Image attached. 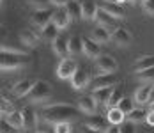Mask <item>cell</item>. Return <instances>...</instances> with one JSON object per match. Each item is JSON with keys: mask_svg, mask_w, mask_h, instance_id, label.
I'll use <instances>...</instances> for the list:
<instances>
[{"mask_svg": "<svg viewBox=\"0 0 154 133\" xmlns=\"http://www.w3.org/2000/svg\"><path fill=\"white\" fill-rule=\"evenodd\" d=\"M117 60L113 59L112 55H106V53H101L97 59H96V69L101 74H113L117 71Z\"/></svg>", "mask_w": 154, "mask_h": 133, "instance_id": "4", "label": "cell"}, {"mask_svg": "<svg viewBox=\"0 0 154 133\" xmlns=\"http://www.w3.org/2000/svg\"><path fill=\"white\" fill-rule=\"evenodd\" d=\"M82 52L91 59H97L101 55V46H99V43H96L92 37H83V50Z\"/></svg>", "mask_w": 154, "mask_h": 133, "instance_id": "12", "label": "cell"}, {"mask_svg": "<svg viewBox=\"0 0 154 133\" xmlns=\"http://www.w3.org/2000/svg\"><path fill=\"white\" fill-rule=\"evenodd\" d=\"M91 37H92L96 43H108L110 41V37H112V32L106 29V27H103V25H97L96 29L92 30V34H91Z\"/></svg>", "mask_w": 154, "mask_h": 133, "instance_id": "21", "label": "cell"}, {"mask_svg": "<svg viewBox=\"0 0 154 133\" xmlns=\"http://www.w3.org/2000/svg\"><path fill=\"white\" fill-rule=\"evenodd\" d=\"M80 5H82V14H83V20H94L96 11H97V5L94 4V0H82V2H80Z\"/></svg>", "mask_w": 154, "mask_h": 133, "instance_id": "24", "label": "cell"}, {"mask_svg": "<svg viewBox=\"0 0 154 133\" xmlns=\"http://www.w3.org/2000/svg\"><path fill=\"white\" fill-rule=\"evenodd\" d=\"M83 133H99V131H96V130H91V128L83 126Z\"/></svg>", "mask_w": 154, "mask_h": 133, "instance_id": "43", "label": "cell"}, {"mask_svg": "<svg viewBox=\"0 0 154 133\" xmlns=\"http://www.w3.org/2000/svg\"><path fill=\"white\" fill-rule=\"evenodd\" d=\"M117 108L122 112L124 116H128V114H129V112L135 108V105H133V100H129V98H122V100H121V103L117 105Z\"/></svg>", "mask_w": 154, "mask_h": 133, "instance_id": "32", "label": "cell"}, {"mask_svg": "<svg viewBox=\"0 0 154 133\" xmlns=\"http://www.w3.org/2000/svg\"><path fill=\"white\" fill-rule=\"evenodd\" d=\"M89 85V73L83 69V68H78L75 74L71 76V87L76 89V90H82Z\"/></svg>", "mask_w": 154, "mask_h": 133, "instance_id": "9", "label": "cell"}, {"mask_svg": "<svg viewBox=\"0 0 154 133\" xmlns=\"http://www.w3.org/2000/svg\"><path fill=\"white\" fill-rule=\"evenodd\" d=\"M67 2H69V0H51V4H53L57 9H59V7H66Z\"/></svg>", "mask_w": 154, "mask_h": 133, "instance_id": "41", "label": "cell"}, {"mask_svg": "<svg viewBox=\"0 0 154 133\" xmlns=\"http://www.w3.org/2000/svg\"><path fill=\"white\" fill-rule=\"evenodd\" d=\"M94 20L97 21V25H103V27H113V23H115V20L112 18V16L108 14L106 11L103 9V7H97V11H96V16H94Z\"/></svg>", "mask_w": 154, "mask_h": 133, "instance_id": "23", "label": "cell"}, {"mask_svg": "<svg viewBox=\"0 0 154 133\" xmlns=\"http://www.w3.org/2000/svg\"><path fill=\"white\" fill-rule=\"evenodd\" d=\"M115 2H117V4L121 5V4H124V2H126V0H115Z\"/></svg>", "mask_w": 154, "mask_h": 133, "instance_id": "46", "label": "cell"}, {"mask_svg": "<svg viewBox=\"0 0 154 133\" xmlns=\"http://www.w3.org/2000/svg\"><path fill=\"white\" fill-rule=\"evenodd\" d=\"M14 110V106H13V103L7 100V98H4V96H0V114H11Z\"/></svg>", "mask_w": 154, "mask_h": 133, "instance_id": "33", "label": "cell"}, {"mask_svg": "<svg viewBox=\"0 0 154 133\" xmlns=\"http://www.w3.org/2000/svg\"><path fill=\"white\" fill-rule=\"evenodd\" d=\"M37 80H32V78H25V80H20L18 84L13 85V94L18 96V98H23V96H27L29 92H30V89L34 87V84H35Z\"/></svg>", "mask_w": 154, "mask_h": 133, "instance_id": "14", "label": "cell"}, {"mask_svg": "<svg viewBox=\"0 0 154 133\" xmlns=\"http://www.w3.org/2000/svg\"><path fill=\"white\" fill-rule=\"evenodd\" d=\"M55 133H73L71 122H59V124H55Z\"/></svg>", "mask_w": 154, "mask_h": 133, "instance_id": "35", "label": "cell"}, {"mask_svg": "<svg viewBox=\"0 0 154 133\" xmlns=\"http://www.w3.org/2000/svg\"><path fill=\"white\" fill-rule=\"evenodd\" d=\"M105 133H121V126H117V124H110Z\"/></svg>", "mask_w": 154, "mask_h": 133, "instance_id": "40", "label": "cell"}, {"mask_svg": "<svg viewBox=\"0 0 154 133\" xmlns=\"http://www.w3.org/2000/svg\"><path fill=\"white\" fill-rule=\"evenodd\" d=\"M66 11H67V14L71 18V21H76V20H82L83 18V14H82V5H80L78 0H69L67 5H66Z\"/></svg>", "mask_w": 154, "mask_h": 133, "instance_id": "22", "label": "cell"}, {"mask_svg": "<svg viewBox=\"0 0 154 133\" xmlns=\"http://www.w3.org/2000/svg\"><path fill=\"white\" fill-rule=\"evenodd\" d=\"M112 39L119 46H128L133 41V34H131V30H128L126 27H115L113 32H112Z\"/></svg>", "mask_w": 154, "mask_h": 133, "instance_id": "7", "label": "cell"}, {"mask_svg": "<svg viewBox=\"0 0 154 133\" xmlns=\"http://www.w3.org/2000/svg\"><path fill=\"white\" fill-rule=\"evenodd\" d=\"M151 90H152V85H140L137 90H135V103L137 105H145L149 103V100H151Z\"/></svg>", "mask_w": 154, "mask_h": 133, "instance_id": "19", "label": "cell"}, {"mask_svg": "<svg viewBox=\"0 0 154 133\" xmlns=\"http://www.w3.org/2000/svg\"><path fill=\"white\" fill-rule=\"evenodd\" d=\"M149 103L154 105V84H152V90H151V100H149Z\"/></svg>", "mask_w": 154, "mask_h": 133, "instance_id": "44", "label": "cell"}, {"mask_svg": "<svg viewBox=\"0 0 154 133\" xmlns=\"http://www.w3.org/2000/svg\"><path fill=\"white\" fill-rule=\"evenodd\" d=\"M18 133H21V131H18Z\"/></svg>", "mask_w": 154, "mask_h": 133, "instance_id": "49", "label": "cell"}, {"mask_svg": "<svg viewBox=\"0 0 154 133\" xmlns=\"http://www.w3.org/2000/svg\"><path fill=\"white\" fill-rule=\"evenodd\" d=\"M29 2H30V5L37 7V9H45L48 4H51V0H29Z\"/></svg>", "mask_w": 154, "mask_h": 133, "instance_id": "38", "label": "cell"}, {"mask_svg": "<svg viewBox=\"0 0 154 133\" xmlns=\"http://www.w3.org/2000/svg\"><path fill=\"white\" fill-rule=\"evenodd\" d=\"M151 106H152V112H154V105H151Z\"/></svg>", "mask_w": 154, "mask_h": 133, "instance_id": "48", "label": "cell"}, {"mask_svg": "<svg viewBox=\"0 0 154 133\" xmlns=\"http://www.w3.org/2000/svg\"><path fill=\"white\" fill-rule=\"evenodd\" d=\"M21 114H23V124H25V130H34L35 126H37V122H39V114L30 108V106H25L23 110H21Z\"/></svg>", "mask_w": 154, "mask_h": 133, "instance_id": "15", "label": "cell"}, {"mask_svg": "<svg viewBox=\"0 0 154 133\" xmlns=\"http://www.w3.org/2000/svg\"><path fill=\"white\" fill-rule=\"evenodd\" d=\"M82 112L80 108L75 105L69 103H53V105H46L41 108L39 117L43 119L45 122L50 124H59V122H71V121H78L82 119Z\"/></svg>", "mask_w": 154, "mask_h": 133, "instance_id": "1", "label": "cell"}, {"mask_svg": "<svg viewBox=\"0 0 154 133\" xmlns=\"http://www.w3.org/2000/svg\"><path fill=\"white\" fill-rule=\"evenodd\" d=\"M41 34H43V37H45L46 41H53V39L59 36V29L55 27V23H53V21H50L46 27H43V29H41Z\"/></svg>", "mask_w": 154, "mask_h": 133, "instance_id": "30", "label": "cell"}, {"mask_svg": "<svg viewBox=\"0 0 154 133\" xmlns=\"http://www.w3.org/2000/svg\"><path fill=\"white\" fill-rule=\"evenodd\" d=\"M83 126H87L91 130H96V131H99V133H105L110 124H108L106 117H101V116H96L94 114V116H91V117L83 122Z\"/></svg>", "mask_w": 154, "mask_h": 133, "instance_id": "11", "label": "cell"}, {"mask_svg": "<svg viewBox=\"0 0 154 133\" xmlns=\"http://www.w3.org/2000/svg\"><path fill=\"white\" fill-rule=\"evenodd\" d=\"M20 37H21L23 44H27V46H37V43H39V34H35L30 29H25Z\"/></svg>", "mask_w": 154, "mask_h": 133, "instance_id": "28", "label": "cell"}, {"mask_svg": "<svg viewBox=\"0 0 154 133\" xmlns=\"http://www.w3.org/2000/svg\"><path fill=\"white\" fill-rule=\"evenodd\" d=\"M35 133H48V131H41V130H39V131H35Z\"/></svg>", "mask_w": 154, "mask_h": 133, "instance_id": "47", "label": "cell"}, {"mask_svg": "<svg viewBox=\"0 0 154 133\" xmlns=\"http://www.w3.org/2000/svg\"><path fill=\"white\" fill-rule=\"evenodd\" d=\"M0 133H18L16 128H13L5 119H0Z\"/></svg>", "mask_w": 154, "mask_h": 133, "instance_id": "37", "label": "cell"}, {"mask_svg": "<svg viewBox=\"0 0 154 133\" xmlns=\"http://www.w3.org/2000/svg\"><path fill=\"white\" fill-rule=\"evenodd\" d=\"M143 9L147 14H154V0H145L143 2Z\"/></svg>", "mask_w": 154, "mask_h": 133, "instance_id": "39", "label": "cell"}, {"mask_svg": "<svg viewBox=\"0 0 154 133\" xmlns=\"http://www.w3.org/2000/svg\"><path fill=\"white\" fill-rule=\"evenodd\" d=\"M122 90H121V87L119 85H115L113 87V92H112V96H110V100H108V108H113V106H117V105L121 103V100H122Z\"/></svg>", "mask_w": 154, "mask_h": 133, "instance_id": "31", "label": "cell"}, {"mask_svg": "<svg viewBox=\"0 0 154 133\" xmlns=\"http://www.w3.org/2000/svg\"><path fill=\"white\" fill-rule=\"evenodd\" d=\"M106 121H108V124H117V126H121L124 121H126V116H124L117 106H113V108H108Z\"/></svg>", "mask_w": 154, "mask_h": 133, "instance_id": "25", "label": "cell"}, {"mask_svg": "<svg viewBox=\"0 0 154 133\" xmlns=\"http://www.w3.org/2000/svg\"><path fill=\"white\" fill-rule=\"evenodd\" d=\"M51 48H53V53L60 59H66L69 55V48H67V37L59 34L53 41H51Z\"/></svg>", "mask_w": 154, "mask_h": 133, "instance_id": "8", "label": "cell"}, {"mask_svg": "<svg viewBox=\"0 0 154 133\" xmlns=\"http://www.w3.org/2000/svg\"><path fill=\"white\" fill-rule=\"evenodd\" d=\"M149 68H154V53H149V55H142L137 59L135 62V73H140V71H145Z\"/></svg>", "mask_w": 154, "mask_h": 133, "instance_id": "20", "label": "cell"}, {"mask_svg": "<svg viewBox=\"0 0 154 133\" xmlns=\"http://www.w3.org/2000/svg\"><path fill=\"white\" fill-rule=\"evenodd\" d=\"M50 96H51V85L46 80H37L34 84V87L30 89V92L27 94L30 103H43V101H46Z\"/></svg>", "mask_w": 154, "mask_h": 133, "instance_id": "3", "label": "cell"}, {"mask_svg": "<svg viewBox=\"0 0 154 133\" xmlns=\"http://www.w3.org/2000/svg\"><path fill=\"white\" fill-rule=\"evenodd\" d=\"M53 13H55V9H48V7H45V9H35V11L30 14V21L35 25V27L43 29V27H46L48 23L51 21Z\"/></svg>", "mask_w": 154, "mask_h": 133, "instance_id": "6", "label": "cell"}, {"mask_svg": "<svg viewBox=\"0 0 154 133\" xmlns=\"http://www.w3.org/2000/svg\"><path fill=\"white\" fill-rule=\"evenodd\" d=\"M145 122H147V124H151V126H154V112H152V110L147 114V119H145Z\"/></svg>", "mask_w": 154, "mask_h": 133, "instance_id": "42", "label": "cell"}, {"mask_svg": "<svg viewBox=\"0 0 154 133\" xmlns=\"http://www.w3.org/2000/svg\"><path fill=\"white\" fill-rule=\"evenodd\" d=\"M128 2H131V4H138L140 0H128Z\"/></svg>", "mask_w": 154, "mask_h": 133, "instance_id": "45", "label": "cell"}, {"mask_svg": "<svg viewBox=\"0 0 154 133\" xmlns=\"http://www.w3.org/2000/svg\"><path fill=\"white\" fill-rule=\"evenodd\" d=\"M78 69V62L71 57H66L60 60L59 68H57V76L60 80H71V76L75 74V71Z\"/></svg>", "mask_w": 154, "mask_h": 133, "instance_id": "5", "label": "cell"}, {"mask_svg": "<svg viewBox=\"0 0 154 133\" xmlns=\"http://www.w3.org/2000/svg\"><path fill=\"white\" fill-rule=\"evenodd\" d=\"M143 2H145V0H143Z\"/></svg>", "mask_w": 154, "mask_h": 133, "instance_id": "50", "label": "cell"}, {"mask_svg": "<svg viewBox=\"0 0 154 133\" xmlns=\"http://www.w3.org/2000/svg\"><path fill=\"white\" fill-rule=\"evenodd\" d=\"M121 133H137V124L129 122V121H124L122 126H121Z\"/></svg>", "mask_w": 154, "mask_h": 133, "instance_id": "36", "label": "cell"}, {"mask_svg": "<svg viewBox=\"0 0 154 133\" xmlns=\"http://www.w3.org/2000/svg\"><path fill=\"white\" fill-rule=\"evenodd\" d=\"M126 119H128L129 122H135V124H137V122H142V121L147 119V112H145L142 106H135V108L126 116Z\"/></svg>", "mask_w": 154, "mask_h": 133, "instance_id": "29", "label": "cell"}, {"mask_svg": "<svg viewBox=\"0 0 154 133\" xmlns=\"http://www.w3.org/2000/svg\"><path fill=\"white\" fill-rule=\"evenodd\" d=\"M112 85H117V76H112V74H99V76L94 78V82L91 84V89L96 90V89L112 87Z\"/></svg>", "mask_w": 154, "mask_h": 133, "instance_id": "17", "label": "cell"}, {"mask_svg": "<svg viewBox=\"0 0 154 133\" xmlns=\"http://www.w3.org/2000/svg\"><path fill=\"white\" fill-rule=\"evenodd\" d=\"M30 60V53L20 48H11V46H0V69L11 71V69H20Z\"/></svg>", "mask_w": 154, "mask_h": 133, "instance_id": "2", "label": "cell"}, {"mask_svg": "<svg viewBox=\"0 0 154 133\" xmlns=\"http://www.w3.org/2000/svg\"><path fill=\"white\" fill-rule=\"evenodd\" d=\"M78 108L82 114H89V116H94L96 110H97V105L94 101L92 96H82L78 100Z\"/></svg>", "mask_w": 154, "mask_h": 133, "instance_id": "16", "label": "cell"}, {"mask_svg": "<svg viewBox=\"0 0 154 133\" xmlns=\"http://www.w3.org/2000/svg\"><path fill=\"white\" fill-rule=\"evenodd\" d=\"M113 87L115 85H112V87H101V89L92 90V98H94V101H96V105H108V100H110V96L113 92Z\"/></svg>", "mask_w": 154, "mask_h": 133, "instance_id": "18", "label": "cell"}, {"mask_svg": "<svg viewBox=\"0 0 154 133\" xmlns=\"http://www.w3.org/2000/svg\"><path fill=\"white\" fill-rule=\"evenodd\" d=\"M5 121L16 128V130H21V128H25V124H23V114H21V110H13L11 114H7V117Z\"/></svg>", "mask_w": 154, "mask_h": 133, "instance_id": "26", "label": "cell"}, {"mask_svg": "<svg viewBox=\"0 0 154 133\" xmlns=\"http://www.w3.org/2000/svg\"><path fill=\"white\" fill-rule=\"evenodd\" d=\"M67 48H69V55H78L83 50V39L80 36H71L67 39Z\"/></svg>", "mask_w": 154, "mask_h": 133, "instance_id": "27", "label": "cell"}, {"mask_svg": "<svg viewBox=\"0 0 154 133\" xmlns=\"http://www.w3.org/2000/svg\"><path fill=\"white\" fill-rule=\"evenodd\" d=\"M137 78H138L140 82H154V68H149L145 71L137 73Z\"/></svg>", "mask_w": 154, "mask_h": 133, "instance_id": "34", "label": "cell"}, {"mask_svg": "<svg viewBox=\"0 0 154 133\" xmlns=\"http://www.w3.org/2000/svg\"><path fill=\"white\" fill-rule=\"evenodd\" d=\"M103 9H105V11H106L113 20H121V18L126 16L122 5H119L115 0H103Z\"/></svg>", "mask_w": 154, "mask_h": 133, "instance_id": "13", "label": "cell"}, {"mask_svg": "<svg viewBox=\"0 0 154 133\" xmlns=\"http://www.w3.org/2000/svg\"><path fill=\"white\" fill-rule=\"evenodd\" d=\"M51 21L55 23V27H57L59 30L67 29V27H69V23H71V18H69V14H67L66 7H59V9H55Z\"/></svg>", "mask_w": 154, "mask_h": 133, "instance_id": "10", "label": "cell"}, {"mask_svg": "<svg viewBox=\"0 0 154 133\" xmlns=\"http://www.w3.org/2000/svg\"><path fill=\"white\" fill-rule=\"evenodd\" d=\"M0 119H2V117H0Z\"/></svg>", "mask_w": 154, "mask_h": 133, "instance_id": "51", "label": "cell"}]
</instances>
